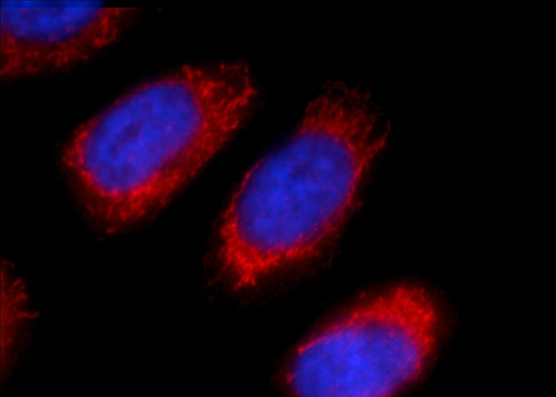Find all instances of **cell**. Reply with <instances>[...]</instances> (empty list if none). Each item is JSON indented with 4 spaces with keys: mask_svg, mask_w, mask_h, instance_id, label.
<instances>
[{
    "mask_svg": "<svg viewBox=\"0 0 556 397\" xmlns=\"http://www.w3.org/2000/svg\"><path fill=\"white\" fill-rule=\"evenodd\" d=\"M378 126L368 95L332 85L309 104L290 141L246 174L220 231L234 288L315 255L336 235L386 144L389 132Z\"/></svg>",
    "mask_w": 556,
    "mask_h": 397,
    "instance_id": "cell-1",
    "label": "cell"
},
{
    "mask_svg": "<svg viewBox=\"0 0 556 397\" xmlns=\"http://www.w3.org/2000/svg\"><path fill=\"white\" fill-rule=\"evenodd\" d=\"M252 96L234 66L185 67L87 121L64 160L90 212L113 228L164 203L229 140Z\"/></svg>",
    "mask_w": 556,
    "mask_h": 397,
    "instance_id": "cell-2",
    "label": "cell"
},
{
    "mask_svg": "<svg viewBox=\"0 0 556 397\" xmlns=\"http://www.w3.org/2000/svg\"><path fill=\"white\" fill-rule=\"evenodd\" d=\"M437 315L423 289L400 286L300 348L289 374L306 397L387 396L414 381L434 348Z\"/></svg>",
    "mask_w": 556,
    "mask_h": 397,
    "instance_id": "cell-3",
    "label": "cell"
},
{
    "mask_svg": "<svg viewBox=\"0 0 556 397\" xmlns=\"http://www.w3.org/2000/svg\"><path fill=\"white\" fill-rule=\"evenodd\" d=\"M130 9L94 1L1 2V76L56 69L88 58L117 36Z\"/></svg>",
    "mask_w": 556,
    "mask_h": 397,
    "instance_id": "cell-4",
    "label": "cell"
},
{
    "mask_svg": "<svg viewBox=\"0 0 556 397\" xmlns=\"http://www.w3.org/2000/svg\"><path fill=\"white\" fill-rule=\"evenodd\" d=\"M2 273L1 293V360L6 366V378L18 365L28 341V332L35 314L29 305V298L22 282Z\"/></svg>",
    "mask_w": 556,
    "mask_h": 397,
    "instance_id": "cell-5",
    "label": "cell"
}]
</instances>
